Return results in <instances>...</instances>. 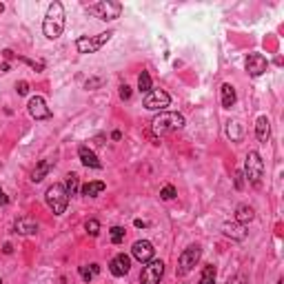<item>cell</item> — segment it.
<instances>
[{"label":"cell","mask_w":284,"mask_h":284,"mask_svg":"<svg viewBox=\"0 0 284 284\" xmlns=\"http://www.w3.org/2000/svg\"><path fill=\"white\" fill-rule=\"evenodd\" d=\"M84 11L91 13L98 20H116L122 13V2H116V0H100V2H91L84 4Z\"/></svg>","instance_id":"obj_3"},{"label":"cell","mask_w":284,"mask_h":284,"mask_svg":"<svg viewBox=\"0 0 284 284\" xmlns=\"http://www.w3.org/2000/svg\"><path fill=\"white\" fill-rule=\"evenodd\" d=\"M138 91L140 93H149L151 91V75L149 71H142L138 75Z\"/></svg>","instance_id":"obj_24"},{"label":"cell","mask_w":284,"mask_h":284,"mask_svg":"<svg viewBox=\"0 0 284 284\" xmlns=\"http://www.w3.org/2000/svg\"><path fill=\"white\" fill-rule=\"evenodd\" d=\"M2 251H4V253H11V251H13V247H11V244L7 242V244H4V249H2Z\"/></svg>","instance_id":"obj_39"},{"label":"cell","mask_w":284,"mask_h":284,"mask_svg":"<svg viewBox=\"0 0 284 284\" xmlns=\"http://www.w3.org/2000/svg\"><path fill=\"white\" fill-rule=\"evenodd\" d=\"M242 125L238 120H229L226 122V138L231 142H242Z\"/></svg>","instance_id":"obj_20"},{"label":"cell","mask_w":284,"mask_h":284,"mask_svg":"<svg viewBox=\"0 0 284 284\" xmlns=\"http://www.w3.org/2000/svg\"><path fill=\"white\" fill-rule=\"evenodd\" d=\"M100 84H102V80L93 78V80H87V84H84V87H87V89H93V87H100Z\"/></svg>","instance_id":"obj_34"},{"label":"cell","mask_w":284,"mask_h":284,"mask_svg":"<svg viewBox=\"0 0 284 284\" xmlns=\"http://www.w3.org/2000/svg\"><path fill=\"white\" fill-rule=\"evenodd\" d=\"M16 231L22 235H34L38 231V222L34 220V217H18L16 220Z\"/></svg>","instance_id":"obj_17"},{"label":"cell","mask_w":284,"mask_h":284,"mask_svg":"<svg viewBox=\"0 0 284 284\" xmlns=\"http://www.w3.org/2000/svg\"><path fill=\"white\" fill-rule=\"evenodd\" d=\"M16 91L20 93V96H27V93H29V84H27L25 80H22V82H16Z\"/></svg>","instance_id":"obj_31"},{"label":"cell","mask_w":284,"mask_h":284,"mask_svg":"<svg viewBox=\"0 0 284 284\" xmlns=\"http://www.w3.org/2000/svg\"><path fill=\"white\" fill-rule=\"evenodd\" d=\"M200 255H202V249L198 247V244H193V247H187V249H184L182 253H180V258H178V269H176L178 276H187V273L198 264Z\"/></svg>","instance_id":"obj_7"},{"label":"cell","mask_w":284,"mask_h":284,"mask_svg":"<svg viewBox=\"0 0 284 284\" xmlns=\"http://www.w3.org/2000/svg\"><path fill=\"white\" fill-rule=\"evenodd\" d=\"M255 136H258L260 142H269V138H271V122H269L267 116L258 118V122H255Z\"/></svg>","instance_id":"obj_16"},{"label":"cell","mask_w":284,"mask_h":284,"mask_svg":"<svg viewBox=\"0 0 284 284\" xmlns=\"http://www.w3.org/2000/svg\"><path fill=\"white\" fill-rule=\"evenodd\" d=\"M0 284H2V280H0Z\"/></svg>","instance_id":"obj_41"},{"label":"cell","mask_w":284,"mask_h":284,"mask_svg":"<svg viewBox=\"0 0 284 284\" xmlns=\"http://www.w3.org/2000/svg\"><path fill=\"white\" fill-rule=\"evenodd\" d=\"M63 31H65V7L63 2L54 0L49 4V9H47L45 20H42V34L49 40H56V38L63 36Z\"/></svg>","instance_id":"obj_1"},{"label":"cell","mask_w":284,"mask_h":284,"mask_svg":"<svg viewBox=\"0 0 284 284\" xmlns=\"http://www.w3.org/2000/svg\"><path fill=\"white\" fill-rule=\"evenodd\" d=\"M222 233L231 240L242 242V240H247V224H240V222H224V224H222Z\"/></svg>","instance_id":"obj_14"},{"label":"cell","mask_w":284,"mask_h":284,"mask_svg":"<svg viewBox=\"0 0 284 284\" xmlns=\"http://www.w3.org/2000/svg\"><path fill=\"white\" fill-rule=\"evenodd\" d=\"M2 56L9 60V58H13V51H11V49H4V51H2Z\"/></svg>","instance_id":"obj_37"},{"label":"cell","mask_w":284,"mask_h":284,"mask_svg":"<svg viewBox=\"0 0 284 284\" xmlns=\"http://www.w3.org/2000/svg\"><path fill=\"white\" fill-rule=\"evenodd\" d=\"M162 276H164V262L162 260H151V262H146V267L142 269L140 282L142 284H160Z\"/></svg>","instance_id":"obj_9"},{"label":"cell","mask_w":284,"mask_h":284,"mask_svg":"<svg viewBox=\"0 0 284 284\" xmlns=\"http://www.w3.org/2000/svg\"><path fill=\"white\" fill-rule=\"evenodd\" d=\"M51 167H54V162H51V160H42V162L34 169V173H31V180H34V182H42L47 173L51 171Z\"/></svg>","instance_id":"obj_22"},{"label":"cell","mask_w":284,"mask_h":284,"mask_svg":"<svg viewBox=\"0 0 284 284\" xmlns=\"http://www.w3.org/2000/svg\"><path fill=\"white\" fill-rule=\"evenodd\" d=\"M200 284H215V267L207 264L200 273Z\"/></svg>","instance_id":"obj_23"},{"label":"cell","mask_w":284,"mask_h":284,"mask_svg":"<svg viewBox=\"0 0 284 284\" xmlns=\"http://www.w3.org/2000/svg\"><path fill=\"white\" fill-rule=\"evenodd\" d=\"M131 253H134V258L138 260V262L146 264V262L153 260L155 249H153V244H151L149 240H138V242H134V247H131Z\"/></svg>","instance_id":"obj_12"},{"label":"cell","mask_w":284,"mask_h":284,"mask_svg":"<svg viewBox=\"0 0 284 284\" xmlns=\"http://www.w3.org/2000/svg\"><path fill=\"white\" fill-rule=\"evenodd\" d=\"M111 138H113V140H120V138H122V134H120V131H113Z\"/></svg>","instance_id":"obj_38"},{"label":"cell","mask_w":284,"mask_h":284,"mask_svg":"<svg viewBox=\"0 0 284 284\" xmlns=\"http://www.w3.org/2000/svg\"><path fill=\"white\" fill-rule=\"evenodd\" d=\"M120 98H122V100H129V98H131V87L122 84V87H120Z\"/></svg>","instance_id":"obj_32"},{"label":"cell","mask_w":284,"mask_h":284,"mask_svg":"<svg viewBox=\"0 0 284 284\" xmlns=\"http://www.w3.org/2000/svg\"><path fill=\"white\" fill-rule=\"evenodd\" d=\"M184 127V116L178 111H160L158 116L151 120V129L153 134L164 136V134H171V131H178Z\"/></svg>","instance_id":"obj_2"},{"label":"cell","mask_w":284,"mask_h":284,"mask_svg":"<svg viewBox=\"0 0 284 284\" xmlns=\"http://www.w3.org/2000/svg\"><path fill=\"white\" fill-rule=\"evenodd\" d=\"M27 109H29V116L34 118V120H49V118H51V109L47 107V102H45V98H42V96L29 98V105H27Z\"/></svg>","instance_id":"obj_11"},{"label":"cell","mask_w":284,"mask_h":284,"mask_svg":"<svg viewBox=\"0 0 284 284\" xmlns=\"http://www.w3.org/2000/svg\"><path fill=\"white\" fill-rule=\"evenodd\" d=\"M222 107L224 109H231L235 105V100H238V96H235V89H233V84H229V82H224L222 84Z\"/></svg>","instance_id":"obj_19"},{"label":"cell","mask_w":284,"mask_h":284,"mask_svg":"<svg viewBox=\"0 0 284 284\" xmlns=\"http://www.w3.org/2000/svg\"><path fill=\"white\" fill-rule=\"evenodd\" d=\"M9 205V198L4 196V191H2V187H0V207H7Z\"/></svg>","instance_id":"obj_35"},{"label":"cell","mask_w":284,"mask_h":284,"mask_svg":"<svg viewBox=\"0 0 284 284\" xmlns=\"http://www.w3.org/2000/svg\"><path fill=\"white\" fill-rule=\"evenodd\" d=\"M80 276H82L84 282H91L93 280V271H91V269H87V267H80Z\"/></svg>","instance_id":"obj_30"},{"label":"cell","mask_w":284,"mask_h":284,"mask_svg":"<svg viewBox=\"0 0 284 284\" xmlns=\"http://www.w3.org/2000/svg\"><path fill=\"white\" fill-rule=\"evenodd\" d=\"M244 176H247L249 184H253V187H260V184H262L264 162H262L258 151H249L247 153V160H244Z\"/></svg>","instance_id":"obj_5"},{"label":"cell","mask_w":284,"mask_h":284,"mask_svg":"<svg viewBox=\"0 0 284 284\" xmlns=\"http://www.w3.org/2000/svg\"><path fill=\"white\" fill-rule=\"evenodd\" d=\"M253 217H255L253 207H249V205H240L238 209H235V222H240V224H247V222H251Z\"/></svg>","instance_id":"obj_21"},{"label":"cell","mask_w":284,"mask_h":284,"mask_svg":"<svg viewBox=\"0 0 284 284\" xmlns=\"http://www.w3.org/2000/svg\"><path fill=\"white\" fill-rule=\"evenodd\" d=\"M176 196H178V193H176V189H173L171 184H167V187L160 191V198H162V200H173Z\"/></svg>","instance_id":"obj_28"},{"label":"cell","mask_w":284,"mask_h":284,"mask_svg":"<svg viewBox=\"0 0 284 284\" xmlns=\"http://www.w3.org/2000/svg\"><path fill=\"white\" fill-rule=\"evenodd\" d=\"M244 67H247L249 75L258 78V75L267 73V69H269V60L264 58L262 54H249V56H247V60H244Z\"/></svg>","instance_id":"obj_10"},{"label":"cell","mask_w":284,"mask_h":284,"mask_svg":"<svg viewBox=\"0 0 284 284\" xmlns=\"http://www.w3.org/2000/svg\"><path fill=\"white\" fill-rule=\"evenodd\" d=\"M109 233H111V242L113 244H120L122 240H125V229H122V226H111Z\"/></svg>","instance_id":"obj_27"},{"label":"cell","mask_w":284,"mask_h":284,"mask_svg":"<svg viewBox=\"0 0 284 284\" xmlns=\"http://www.w3.org/2000/svg\"><path fill=\"white\" fill-rule=\"evenodd\" d=\"M142 105H144V109H149V111H164V109L171 105V96L167 91H162V89H151L144 96Z\"/></svg>","instance_id":"obj_8"},{"label":"cell","mask_w":284,"mask_h":284,"mask_svg":"<svg viewBox=\"0 0 284 284\" xmlns=\"http://www.w3.org/2000/svg\"><path fill=\"white\" fill-rule=\"evenodd\" d=\"M84 229H87V233L91 235V238H96V235L100 233V222H98V220H93V217H91V220H87V222H84Z\"/></svg>","instance_id":"obj_26"},{"label":"cell","mask_w":284,"mask_h":284,"mask_svg":"<svg viewBox=\"0 0 284 284\" xmlns=\"http://www.w3.org/2000/svg\"><path fill=\"white\" fill-rule=\"evenodd\" d=\"M111 36H113V31H102V34H98V36H80L78 40H75V49H78L80 54H96L98 49H102V47L111 40Z\"/></svg>","instance_id":"obj_6"},{"label":"cell","mask_w":284,"mask_h":284,"mask_svg":"<svg viewBox=\"0 0 284 284\" xmlns=\"http://www.w3.org/2000/svg\"><path fill=\"white\" fill-rule=\"evenodd\" d=\"M129 269H131V258H129V255H125V253H118L116 258L109 262V271H111L116 278L127 276Z\"/></svg>","instance_id":"obj_13"},{"label":"cell","mask_w":284,"mask_h":284,"mask_svg":"<svg viewBox=\"0 0 284 284\" xmlns=\"http://www.w3.org/2000/svg\"><path fill=\"white\" fill-rule=\"evenodd\" d=\"M105 189H107V184L102 182V180H93V182H87L82 187V196L84 198H98Z\"/></svg>","instance_id":"obj_18"},{"label":"cell","mask_w":284,"mask_h":284,"mask_svg":"<svg viewBox=\"0 0 284 284\" xmlns=\"http://www.w3.org/2000/svg\"><path fill=\"white\" fill-rule=\"evenodd\" d=\"M278 284H284V280H278Z\"/></svg>","instance_id":"obj_40"},{"label":"cell","mask_w":284,"mask_h":284,"mask_svg":"<svg viewBox=\"0 0 284 284\" xmlns=\"http://www.w3.org/2000/svg\"><path fill=\"white\" fill-rule=\"evenodd\" d=\"M226 284H249V280L242 276V273H238V276H231L229 280H226Z\"/></svg>","instance_id":"obj_29"},{"label":"cell","mask_w":284,"mask_h":284,"mask_svg":"<svg viewBox=\"0 0 284 284\" xmlns=\"http://www.w3.org/2000/svg\"><path fill=\"white\" fill-rule=\"evenodd\" d=\"M45 200H47V207L54 211V215H63L69 205V193L65 189V184H51L45 193Z\"/></svg>","instance_id":"obj_4"},{"label":"cell","mask_w":284,"mask_h":284,"mask_svg":"<svg viewBox=\"0 0 284 284\" xmlns=\"http://www.w3.org/2000/svg\"><path fill=\"white\" fill-rule=\"evenodd\" d=\"M78 187H80L78 173H69V176H67V182H65V189H67V193H69V196H75V193H78Z\"/></svg>","instance_id":"obj_25"},{"label":"cell","mask_w":284,"mask_h":284,"mask_svg":"<svg viewBox=\"0 0 284 284\" xmlns=\"http://www.w3.org/2000/svg\"><path fill=\"white\" fill-rule=\"evenodd\" d=\"M89 269L93 271V276H98V273H100V267H98V264H89Z\"/></svg>","instance_id":"obj_36"},{"label":"cell","mask_w":284,"mask_h":284,"mask_svg":"<svg viewBox=\"0 0 284 284\" xmlns=\"http://www.w3.org/2000/svg\"><path fill=\"white\" fill-rule=\"evenodd\" d=\"M242 187H244V173L238 171L235 173V189H242Z\"/></svg>","instance_id":"obj_33"},{"label":"cell","mask_w":284,"mask_h":284,"mask_svg":"<svg viewBox=\"0 0 284 284\" xmlns=\"http://www.w3.org/2000/svg\"><path fill=\"white\" fill-rule=\"evenodd\" d=\"M78 155H80V162L84 164V167H91V169H100L102 162L98 160V155L93 153L89 146H80L78 149Z\"/></svg>","instance_id":"obj_15"}]
</instances>
